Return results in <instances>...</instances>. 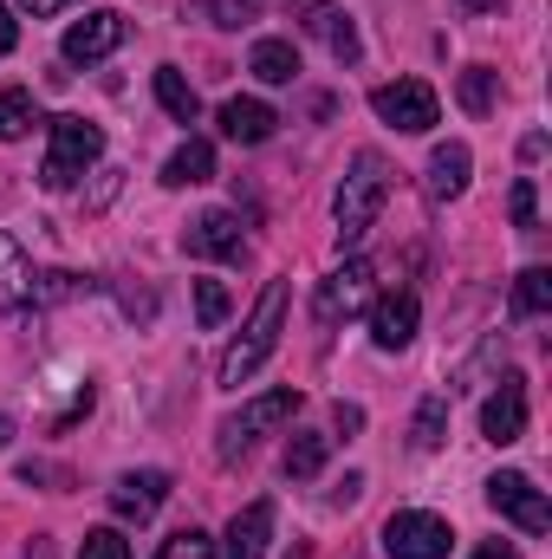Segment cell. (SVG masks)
Masks as SVG:
<instances>
[{
    "label": "cell",
    "mask_w": 552,
    "mask_h": 559,
    "mask_svg": "<svg viewBox=\"0 0 552 559\" xmlns=\"http://www.w3.org/2000/svg\"><path fill=\"white\" fill-rule=\"evenodd\" d=\"M488 508H494V514H507L520 534H547V527H552L547 495H540V488H533V475H520V468H501V475L488 481Z\"/></svg>",
    "instance_id": "5"
},
{
    "label": "cell",
    "mask_w": 552,
    "mask_h": 559,
    "mask_svg": "<svg viewBox=\"0 0 552 559\" xmlns=\"http://www.w3.org/2000/svg\"><path fill=\"white\" fill-rule=\"evenodd\" d=\"M79 559H131V540H124L118 527H92V534L79 540Z\"/></svg>",
    "instance_id": "27"
},
{
    "label": "cell",
    "mask_w": 552,
    "mask_h": 559,
    "mask_svg": "<svg viewBox=\"0 0 552 559\" xmlns=\"http://www.w3.org/2000/svg\"><path fill=\"white\" fill-rule=\"evenodd\" d=\"M156 105H163L176 124H195V118H202V98H195V85H189L176 66H156Z\"/></svg>",
    "instance_id": "21"
},
{
    "label": "cell",
    "mask_w": 552,
    "mask_h": 559,
    "mask_svg": "<svg viewBox=\"0 0 552 559\" xmlns=\"http://www.w3.org/2000/svg\"><path fill=\"white\" fill-rule=\"evenodd\" d=\"M72 0H20V13H33V20H52V13H65Z\"/></svg>",
    "instance_id": "34"
},
{
    "label": "cell",
    "mask_w": 552,
    "mask_h": 559,
    "mask_svg": "<svg viewBox=\"0 0 552 559\" xmlns=\"http://www.w3.org/2000/svg\"><path fill=\"white\" fill-rule=\"evenodd\" d=\"M274 124H279L274 105H261V98H228V105H221V131L235 143H267Z\"/></svg>",
    "instance_id": "17"
},
{
    "label": "cell",
    "mask_w": 552,
    "mask_h": 559,
    "mask_svg": "<svg viewBox=\"0 0 552 559\" xmlns=\"http://www.w3.org/2000/svg\"><path fill=\"white\" fill-rule=\"evenodd\" d=\"M299 411V391L292 384H279V391H267V397H254V404H241L235 417L221 423V462H241L267 429H279V423Z\"/></svg>",
    "instance_id": "4"
},
{
    "label": "cell",
    "mask_w": 552,
    "mask_h": 559,
    "mask_svg": "<svg viewBox=\"0 0 552 559\" xmlns=\"http://www.w3.org/2000/svg\"><path fill=\"white\" fill-rule=\"evenodd\" d=\"M195 7H202L215 26H248V20H254V0H195Z\"/></svg>",
    "instance_id": "32"
},
{
    "label": "cell",
    "mask_w": 552,
    "mask_h": 559,
    "mask_svg": "<svg viewBox=\"0 0 552 559\" xmlns=\"http://www.w3.org/2000/svg\"><path fill=\"white\" fill-rule=\"evenodd\" d=\"M98 156H105V131H98V124H85V118H52V150H46V163H39V189L65 195Z\"/></svg>",
    "instance_id": "3"
},
{
    "label": "cell",
    "mask_w": 552,
    "mask_h": 559,
    "mask_svg": "<svg viewBox=\"0 0 552 559\" xmlns=\"http://www.w3.org/2000/svg\"><path fill=\"white\" fill-rule=\"evenodd\" d=\"M384 195H391V163H384L377 150H358V156H351V176H345L338 195H332V215H338V241H345V248L377 228Z\"/></svg>",
    "instance_id": "1"
},
{
    "label": "cell",
    "mask_w": 552,
    "mask_h": 559,
    "mask_svg": "<svg viewBox=\"0 0 552 559\" xmlns=\"http://www.w3.org/2000/svg\"><path fill=\"white\" fill-rule=\"evenodd\" d=\"M448 521L442 514H416V508H404V514H391L384 521V554L391 559H448Z\"/></svg>",
    "instance_id": "6"
},
{
    "label": "cell",
    "mask_w": 552,
    "mask_h": 559,
    "mask_svg": "<svg viewBox=\"0 0 552 559\" xmlns=\"http://www.w3.org/2000/svg\"><path fill=\"white\" fill-rule=\"evenodd\" d=\"M26 299H33V267H26L20 241L0 235V312H20Z\"/></svg>",
    "instance_id": "19"
},
{
    "label": "cell",
    "mask_w": 552,
    "mask_h": 559,
    "mask_svg": "<svg viewBox=\"0 0 552 559\" xmlns=\"http://www.w3.org/2000/svg\"><path fill=\"white\" fill-rule=\"evenodd\" d=\"M507 215H514V228H533V222H540V195H533V176H520V182H514V195H507Z\"/></svg>",
    "instance_id": "31"
},
{
    "label": "cell",
    "mask_w": 552,
    "mask_h": 559,
    "mask_svg": "<svg viewBox=\"0 0 552 559\" xmlns=\"http://www.w3.org/2000/svg\"><path fill=\"white\" fill-rule=\"evenodd\" d=\"M182 248L195 254V261H241V215H228V209H202L189 228H182Z\"/></svg>",
    "instance_id": "9"
},
{
    "label": "cell",
    "mask_w": 552,
    "mask_h": 559,
    "mask_svg": "<svg viewBox=\"0 0 552 559\" xmlns=\"http://www.w3.org/2000/svg\"><path fill=\"white\" fill-rule=\"evenodd\" d=\"M468 169H475L468 143H435V156H429V195L435 202H455L468 189Z\"/></svg>",
    "instance_id": "16"
},
{
    "label": "cell",
    "mask_w": 552,
    "mask_h": 559,
    "mask_svg": "<svg viewBox=\"0 0 552 559\" xmlns=\"http://www.w3.org/2000/svg\"><path fill=\"white\" fill-rule=\"evenodd\" d=\"M481 436H488L494 449H507V442L527 436V378H520V371H507L501 391L481 404Z\"/></svg>",
    "instance_id": "10"
},
{
    "label": "cell",
    "mask_w": 552,
    "mask_h": 559,
    "mask_svg": "<svg viewBox=\"0 0 552 559\" xmlns=\"http://www.w3.org/2000/svg\"><path fill=\"white\" fill-rule=\"evenodd\" d=\"M358 495H364V475H345V481H338V495H332V501H338V508H345V501H358Z\"/></svg>",
    "instance_id": "36"
},
{
    "label": "cell",
    "mask_w": 552,
    "mask_h": 559,
    "mask_svg": "<svg viewBox=\"0 0 552 559\" xmlns=\"http://www.w3.org/2000/svg\"><path fill=\"white\" fill-rule=\"evenodd\" d=\"M13 39H20V26H13V7H7V0H0V59H7V52H13Z\"/></svg>",
    "instance_id": "33"
},
{
    "label": "cell",
    "mask_w": 552,
    "mask_h": 559,
    "mask_svg": "<svg viewBox=\"0 0 552 559\" xmlns=\"http://www.w3.org/2000/svg\"><path fill=\"white\" fill-rule=\"evenodd\" d=\"M371 299V267L364 261H345L338 274L319 280V299H312V312H319V325H338L345 312H358Z\"/></svg>",
    "instance_id": "11"
},
{
    "label": "cell",
    "mask_w": 552,
    "mask_h": 559,
    "mask_svg": "<svg viewBox=\"0 0 552 559\" xmlns=\"http://www.w3.org/2000/svg\"><path fill=\"white\" fill-rule=\"evenodd\" d=\"M371 111H377L391 131L422 138V131L435 124V92H429L422 79H397V85H377V92H371Z\"/></svg>",
    "instance_id": "7"
},
{
    "label": "cell",
    "mask_w": 552,
    "mask_h": 559,
    "mask_svg": "<svg viewBox=\"0 0 552 559\" xmlns=\"http://www.w3.org/2000/svg\"><path fill=\"white\" fill-rule=\"evenodd\" d=\"M7 442H13V417H7V411H0V449H7Z\"/></svg>",
    "instance_id": "38"
},
{
    "label": "cell",
    "mask_w": 552,
    "mask_h": 559,
    "mask_svg": "<svg viewBox=\"0 0 552 559\" xmlns=\"http://www.w3.org/2000/svg\"><path fill=\"white\" fill-rule=\"evenodd\" d=\"M156 559H215V540L202 534V527H182V534H169L163 540V554Z\"/></svg>",
    "instance_id": "28"
},
{
    "label": "cell",
    "mask_w": 552,
    "mask_h": 559,
    "mask_svg": "<svg viewBox=\"0 0 552 559\" xmlns=\"http://www.w3.org/2000/svg\"><path fill=\"white\" fill-rule=\"evenodd\" d=\"M248 72L267 79V85H292V79H299V52H292V39H254Z\"/></svg>",
    "instance_id": "20"
},
{
    "label": "cell",
    "mask_w": 552,
    "mask_h": 559,
    "mask_svg": "<svg viewBox=\"0 0 552 559\" xmlns=\"http://www.w3.org/2000/svg\"><path fill=\"white\" fill-rule=\"evenodd\" d=\"M338 429H345V436H351V429H364V411H358V404H338Z\"/></svg>",
    "instance_id": "37"
},
{
    "label": "cell",
    "mask_w": 552,
    "mask_h": 559,
    "mask_svg": "<svg viewBox=\"0 0 552 559\" xmlns=\"http://www.w3.org/2000/svg\"><path fill=\"white\" fill-rule=\"evenodd\" d=\"M208 176H215V143L208 138H189L169 163H163V182H169V189H195V182H208Z\"/></svg>",
    "instance_id": "18"
},
{
    "label": "cell",
    "mask_w": 552,
    "mask_h": 559,
    "mask_svg": "<svg viewBox=\"0 0 552 559\" xmlns=\"http://www.w3.org/2000/svg\"><path fill=\"white\" fill-rule=\"evenodd\" d=\"M494 85H501V72H488V66H468V72H461V111L488 118V111H494Z\"/></svg>",
    "instance_id": "26"
},
{
    "label": "cell",
    "mask_w": 552,
    "mask_h": 559,
    "mask_svg": "<svg viewBox=\"0 0 552 559\" xmlns=\"http://www.w3.org/2000/svg\"><path fill=\"white\" fill-rule=\"evenodd\" d=\"M547 306H552V274L547 267H527V274L514 280V312L520 319H540Z\"/></svg>",
    "instance_id": "25"
},
{
    "label": "cell",
    "mask_w": 552,
    "mask_h": 559,
    "mask_svg": "<svg viewBox=\"0 0 552 559\" xmlns=\"http://www.w3.org/2000/svg\"><path fill=\"white\" fill-rule=\"evenodd\" d=\"M195 319L202 325H221L228 319V286L221 280H195Z\"/></svg>",
    "instance_id": "29"
},
{
    "label": "cell",
    "mask_w": 552,
    "mask_h": 559,
    "mask_svg": "<svg viewBox=\"0 0 552 559\" xmlns=\"http://www.w3.org/2000/svg\"><path fill=\"white\" fill-rule=\"evenodd\" d=\"M325 449H332V436H312V429H305V436H292V442H286L279 468H286L292 481H312V475L325 468Z\"/></svg>",
    "instance_id": "23"
},
{
    "label": "cell",
    "mask_w": 552,
    "mask_h": 559,
    "mask_svg": "<svg viewBox=\"0 0 552 559\" xmlns=\"http://www.w3.org/2000/svg\"><path fill=\"white\" fill-rule=\"evenodd\" d=\"M442 442H448V397H422L416 423H410V449L416 455H435Z\"/></svg>",
    "instance_id": "22"
},
{
    "label": "cell",
    "mask_w": 552,
    "mask_h": 559,
    "mask_svg": "<svg viewBox=\"0 0 552 559\" xmlns=\"http://www.w3.org/2000/svg\"><path fill=\"white\" fill-rule=\"evenodd\" d=\"M124 33H131V20L111 13V7H98V13H85V20L65 26V59L72 66H98V59H111L124 46Z\"/></svg>",
    "instance_id": "8"
},
{
    "label": "cell",
    "mask_w": 552,
    "mask_h": 559,
    "mask_svg": "<svg viewBox=\"0 0 552 559\" xmlns=\"http://www.w3.org/2000/svg\"><path fill=\"white\" fill-rule=\"evenodd\" d=\"M475 559H520V554H514V540H481Z\"/></svg>",
    "instance_id": "35"
},
{
    "label": "cell",
    "mask_w": 552,
    "mask_h": 559,
    "mask_svg": "<svg viewBox=\"0 0 552 559\" xmlns=\"http://www.w3.org/2000/svg\"><path fill=\"white\" fill-rule=\"evenodd\" d=\"M371 338L384 345V352H404L416 338V293H384L377 306H371Z\"/></svg>",
    "instance_id": "15"
},
{
    "label": "cell",
    "mask_w": 552,
    "mask_h": 559,
    "mask_svg": "<svg viewBox=\"0 0 552 559\" xmlns=\"http://www.w3.org/2000/svg\"><path fill=\"white\" fill-rule=\"evenodd\" d=\"M299 26H305V33H312V39H319V46H325L338 66H358V59H364L358 20H351L345 7H305V13H299Z\"/></svg>",
    "instance_id": "12"
},
{
    "label": "cell",
    "mask_w": 552,
    "mask_h": 559,
    "mask_svg": "<svg viewBox=\"0 0 552 559\" xmlns=\"http://www.w3.org/2000/svg\"><path fill=\"white\" fill-rule=\"evenodd\" d=\"M461 7H475V13H488V7H501V0H461Z\"/></svg>",
    "instance_id": "39"
},
{
    "label": "cell",
    "mask_w": 552,
    "mask_h": 559,
    "mask_svg": "<svg viewBox=\"0 0 552 559\" xmlns=\"http://www.w3.org/2000/svg\"><path fill=\"white\" fill-rule=\"evenodd\" d=\"M274 547V501H248L228 521V559H267Z\"/></svg>",
    "instance_id": "14"
},
{
    "label": "cell",
    "mask_w": 552,
    "mask_h": 559,
    "mask_svg": "<svg viewBox=\"0 0 552 559\" xmlns=\"http://www.w3.org/2000/svg\"><path fill=\"white\" fill-rule=\"evenodd\" d=\"M33 124H39V105H33V92H26V85H13V92L0 98V143H20Z\"/></svg>",
    "instance_id": "24"
},
{
    "label": "cell",
    "mask_w": 552,
    "mask_h": 559,
    "mask_svg": "<svg viewBox=\"0 0 552 559\" xmlns=\"http://www.w3.org/2000/svg\"><path fill=\"white\" fill-rule=\"evenodd\" d=\"M79 286H85V280H79V274H59V267H52V274H33V306H52V299H72Z\"/></svg>",
    "instance_id": "30"
},
{
    "label": "cell",
    "mask_w": 552,
    "mask_h": 559,
    "mask_svg": "<svg viewBox=\"0 0 552 559\" xmlns=\"http://www.w3.org/2000/svg\"><path fill=\"white\" fill-rule=\"evenodd\" d=\"M279 325H286V280H267V293H261V306H254V319L241 325V338L221 352V384L228 391H241L267 358H274V345H279Z\"/></svg>",
    "instance_id": "2"
},
{
    "label": "cell",
    "mask_w": 552,
    "mask_h": 559,
    "mask_svg": "<svg viewBox=\"0 0 552 559\" xmlns=\"http://www.w3.org/2000/svg\"><path fill=\"white\" fill-rule=\"evenodd\" d=\"M169 501V475L163 468H137V475H118V488H111V508L124 514V521H149L156 508Z\"/></svg>",
    "instance_id": "13"
}]
</instances>
